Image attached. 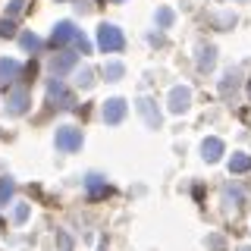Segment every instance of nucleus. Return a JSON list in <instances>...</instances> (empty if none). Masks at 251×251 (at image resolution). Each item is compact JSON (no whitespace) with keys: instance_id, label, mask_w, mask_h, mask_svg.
<instances>
[{"instance_id":"nucleus-14","label":"nucleus","mask_w":251,"mask_h":251,"mask_svg":"<svg viewBox=\"0 0 251 251\" xmlns=\"http://www.w3.org/2000/svg\"><path fill=\"white\" fill-rule=\"evenodd\" d=\"M214 63H217V50L214 47H201L198 50V69L207 73V69H214Z\"/></svg>"},{"instance_id":"nucleus-25","label":"nucleus","mask_w":251,"mask_h":251,"mask_svg":"<svg viewBox=\"0 0 251 251\" xmlns=\"http://www.w3.org/2000/svg\"><path fill=\"white\" fill-rule=\"evenodd\" d=\"M239 251H251V248H248V245H245V248H239Z\"/></svg>"},{"instance_id":"nucleus-18","label":"nucleus","mask_w":251,"mask_h":251,"mask_svg":"<svg viewBox=\"0 0 251 251\" xmlns=\"http://www.w3.org/2000/svg\"><path fill=\"white\" fill-rule=\"evenodd\" d=\"M13 192H16V182H13V179H0V204L10 201Z\"/></svg>"},{"instance_id":"nucleus-6","label":"nucleus","mask_w":251,"mask_h":251,"mask_svg":"<svg viewBox=\"0 0 251 251\" xmlns=\"http://www.w3.org/2000/svg\"><path fill=\"white\" fill-rule=\"evenodd\" d=\"M25 110H28V91L16 88L10 98H6V113H10V116H22Z\"/></svg>"},{"instance_id":"nucleus-26","label":"nucleus","mask_w":251,"mask_h":251,"mask_svg":"<svg viewBox=\"0 0 251 251\" xmlns=\"http://www.w3.org/2000/svg\"><path fill=\"white\" fill-rule=\"evenodd\" d=\"M248 94H251V82H248Z\"/></svg>"},{"instance_id":"nucleus-2","label":"nucleus","mask_w":251,"mask_h":251,"mask_svg":"<svg viewBox=\"0 0 251 251\" xmlns=\"http://www.w3.org/2000/svg\"><path fill=\"white\" fill-rule=\"evenodd\" d=\"M57 148L66 154L73 151H82V132L73 129V126H63V129H57Z\"/></svg>"},{"instance_id":"nucleus-22","label":"nucleus","mask_w":251,"mask_h":251,"mask_svg":"<svg viewBox=\"0 0 251 251\" xmlns=\"http://www.w3.org/2000/svg\"><path fill=\"white\" fill-rule=\"evenodd\" d=\"M13 220H16V223H25V220H28V204H16Z\"/></svg>"},{"instance_id":"nucleus-8","label":"nucleus","mask_w":251,"mask_h":251,"mask_svg":"<svg viewBox=\"0 0 251 251\" xmlns=\"http://www.w3.org/2000/svg\"><path fill=\"white\" fill-rule=\"evenodd\" d=\"M19 73H22V66L16 60H0V85H13L16 78H19Z\"/></svg>"},{"instance_id":"nucleus-3","label":"nucleus","mask_w":251,"mask_h":251,"mask_svg":"<svg viewBox=\"0 0 251 251\" xmlns=\"http://www.w3.org/2000/svg\"><path fill=\"white\" fill-rule=\"evenodd\" d=\"M47 98H50V100H60V107H73V94L66 91V85H63L60 75L47 78Z\"/></svg>"},{"instance_id":"nucleus-12","label":"nucleus","mask_w":251,"mask_h":251,"mask_svg":"<svg viewBox=\"0 0 251 251\" xmlns=\"http://www.w3.org/2000/svg\"><path fill=\"white\" fill-rule=\"evenodd\" d=\"M85 185H88V195H91V198H104V195L110 192L107 179H100V176H88V179H85Z\"/></svg>"},{"instance_id":"nucleus-4","label":"nucleus","mask_w":251,"mask_h":251,"mask_svg":"<svg viewBox=\"0 0 251 251\" xmlns=\"http://www.w3.org/2000/svg\"><path fill=\"white\" fill-rule=\"evenodd\" d=\"M188 107H192V88L176 85V88L170 91V110H173V113H185Z\"/></svg>"},{"instance_id":"nucleus-21","label":"nucleus","mask_w":251,"mask_h":251,"mask_svg":"<svg viewBox=\"0 0 251 251\" xmlns=\"http://www.w3.org/2000/svg\"><path fill=\"white\" fill-rule=\"evenodd\" d=\"M13 35H16L13 19H0V38H13Z\"/></svg>"},{"instance_id":"nucleus-20","label":"nucleus","mask_w":251,"mask_h":251,"mask_svg":"<svg viewBox=\"0 0 251 251\" xmlns=\"http://www.w3.org/2000/svg\"><path fill=\"white\" fill-rule=\"evenodd\" d=\"M73 44H75V47H78V50H82V53H88V50H91V44H88V38H85V35H82V31H78V28H75V35H73Z\"/></svg>"},{"instance_id":"nucleus-10","label":"nucleus","mask_w":251,"mask_h":251,"mask_svg":"<svg viewBox=\"0 0 251 251\" xmlns=\"http://www.w3.org/2000/svg\"><path fill=\"white\" fill-rule=\"evenodd\" d=\"M73 66H75V53H60V57H53V60H50V69H53V75H63V73H69Z\"/></svg>"},{"instance_id":"nucleus-5","label":"nucleus","mask_w":251,"mask_h":251,"mask_svg":"<svg viewBox=\"0 0 251 251\" xmlns=\"http://www.w3.org/2000/svg\"><path fill=\"white\" fill-rule=\"evenodd\" d=\"M126 120V100L123 98H110L107 104H104V123L107 126H116V123H123Z\"/></svg>"},{"instance_id":"nucleus-15","label":"nucleus","mask_w":251,"mask_h":251,"mask_svg":"<svg viewBox=\"0 0 251 251\" xmlns=\"http://www.w3.org/2000/svg\"><path fill=\"white\" fill-rule=\"evenodd\" d=\"M248 170H251V157H248V154H232L229 173H248Z\"/></svg>"},{"instance_id":"nucleus-17","label":"nucleus","mask_w":251,"mask_h":251,"mask_svg":"<svg viewBox=\"0 0 251 251\" xmlns=\"http://www.w3.org/2000/svg\"><path fill=\"white\" fill-rule=\"evenodd\" d=\"M104 75H107V82H120V78L126 75V66H123V63H107Z\"/></svg>"},{"instance_id":"nucleus-1","label":"nucleus","mask_w":251,"mask_h":251,"mask_svg":"<svg viewBox=\"0 0 251 251\" xmlns=\"http://www.w3.org/2000/svg\"><path fill=\"white\" fill-rule=\"evenodd\" d=\"M98 47L100 50H107V53H116V50H123L126 47V38H123V31L113 25V22H104V25L98 28Z\"/></svg>"},{"instance_id":"nucleus-11","label":"nucleus","mask_w":251,"mask_h":251,"mask_svg":"<svg viewBox=\"0 0 251 251\" xmlns=\"http://www.w3.org/2000/svg\"><path fill=\"white\" fill-rule=\"evenodd\" d=\"M73 35H75V25H73V22H57V25H53V44L73 41Z\"/></svg>"},{"instance_id":"nucleus-13","label":"nucleus","mask_w":251,"mask_h":251,"mask_svg":"<svg viewBox=\"0 0 251 251\" xmlns=\"http://www.w3.org/2000/svg\"><path fill=\"white\" fill-rule=\"evenodd\" d=\"M73 78H75L78 88H91V85H94V73H91V66H75V69H73Z\"/></svg>"},{"instance_id":"nucleus-24","label":"nucleus","mask_w":251,"mask_h":251,"mask_svg":"<svg viewBox=\"0 0 251 251\" xmlns=\"http://www.w3.org/2000/svg\"><path fill=\"white\" fill-rule=\"evenodd\" d=\"M210 248L220 251V248H223V239H220V235H210Z\"/></svg>"},{"instance_id":"nucleus-23","label":"nucleus","mask_w":251,"mask_h":251,"mask_svg":"<svg viewBox=\"0 0 251 251\" xmlns=\"http://www.w3.org/2000/svg\"><path fill=\"white\" fill-rule=\"evenodd\" d=\"M157 22H160L163 28L173 25V10H167V6H163V10H157Z\"/></svg>"},{"instance_id":"nucleus-9","label":"nucleus","mask_w":251,"mask_h":251,"mask_svg":"<svg viewBox=\"0 0 251 251\" xmlns=\"http://www.w3.org/2000/svg\"><path fill=\"white\" fill-rule=\"evenodd\" d=\"M201 154H204V160H207V163H217L220 157H223V141H220V138H204Z\"/></svg>"},{"instance_id":"nucleus-16","label":"nucleus","mask_w":251,"mask_h":251,"mask_svg":"<svg viewBox=\"0 0 251 251\" xmlns=\"http://www.w3.org/2000/svg\"><path fill=\"white\" fill-rule=\"evenodd\" d=\"M19 44L25 47V50H41V38H38L35 31H22V35H19Z\"/></svg>"},{"instance_id":"nucleus-7","label":"nucleus","mask_w":251,"mask_h":251,"mask_svg":"<svg viewBox=\"0 0 251 251\" xmlns=\"http://www.w3.org/2000/svg\"><path fill=\"white\" fill-rule=\"evenodd\" d=\"M135 107H138V113L145 116V123L151 126V129H157V126H160V113H157V107H154V100H151V98H138V100H135Z\"/></svg>"},{"instance_id":"nucleus-19","label":"nucleus","mask_w":251,"mask_h":251,"mask_svg":"<svg viewBox=\"0 0 251 251\" xmlns=\"http://www.w3.org/2000/svg\"><path fill=\"white\" fill-rule=\"evenodd\" d=\"M235 88H239V75H235V73H229V75L223 78V85H220V94H232Z\"/></svg>"}]
</instances>
